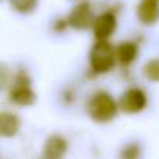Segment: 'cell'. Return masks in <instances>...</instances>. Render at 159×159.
I'll return each instance as SVG.
<instances>
[{
	"instance_id": "cell-1",
	"label": "cell",
	"mask_w": 159,
	"mask_h": 159,
	"mask_svg": "<svg viewBox=\"0 0 159 159\" xmlns=\"http://www.w3.org/2000/svg\"><path fill=\"white\" fill-rule=\"evenodd\" d=\"M119 103L106 91L95 92L88 103V114L97 123L111 122L119 112Z\"/></svg>"
},
{
	"instance_id": "cell-2",
	"label": "cell",
	"mask_w": 159,
	"mask_h": 159,
	"mask_svg": "<svg viewBox=\"0 0 159 159\" xmlns=\"http://www.w3.org/2000/svg\"><path fill=\"white\" fill-rule=\"evenodd\" d=\"M117 62V52L116 47H112L108 39L103 41H97L91 52H89V66L91 70L97 75H103L108 73L114 69Z\"/></svg>"
},
{
	"instance_id": "cell-3",
	"label": "cell",
	"mask_w": 159,
	"mask_h": 159,
	"mask_svg": "<svg viewBox=\"0 0 159 159\" xmlns=\"http://www.w3.org/2000/svg\"><path fill=\"white\" fill-rule=\"evenodd\" d=\"M10 102L19 106H31L36 102V94L31 89V78L27 72H19L10 89Z\"/></svg>"
},
{
	"instance_id": "cell-4",
	"label": "cell",
	"mask_w": 159,
	"mask_h": 159,
	"mask_svg": "<svg viewBox=\"0 0 159 159\" xmlns=\"http://www.w3.org/2000/svg\"><path fill=\"white\" fill-rule=\"evenodd\" d=\"M67 22H69V27H72L78 31L91 28L95 22V16H94L91 3L86 2V0H81L80 3H76L70 10V13L67 16Z\"/></svg>"
},
{
	"instance_id": "cell-5",
	"label": "cell",
	"mask_w": 159,
	"mask_h": 159,
	"mask_svg": "<svg viewBox=\"0 0 159 159\" xmlns=\"http://www.w3.org/2000/svg\"><path fill=\"white\" fill-rule=\"evenodd\" d=\"M147 94L140 88L126 89L119 98V109L125 114H137L142 112L147 106Z\"/></svg>"
},
{
	"instance_id": "cell-6",
	"label": "cell",
	"mask_w": 159,
	"mask_h": 159,
	"mask_svg": "<svg viewBox=\"0 0 159 159\" xmlns=\"http://www.w3.org/2000/svg\"><path fill=\"white\" fill-rule=\"evenodd\" d=\"M92 30H94V36H95L97 41L109 39L117 30V17H116V14L112 11L102 13L100 16L95 17Z\"/></svg>"
},
{
	"instance_id": "cell-7",
	"label": "cell",
	"mask_w": 159,
	"mask_h": 159,
	"mask_svg": "<svg viewBox=\"0 0 159 159\" xmlns=\"http://www.w3.org/2000/svg\"><path fill=\"white\" fill-rule=\"evenodd\" d=\"M136 14L142 25H154L159 20V0H142Z\"/></svg>"
},
{
	"instance_id": "cell-8",
	"label": "cell",
	"mask_w": 159,
	"mask_h": 159,
	"mask_svg": "<svg viewBox=\"0 0 159 159\" xmlns=\"http://www.w3.org/2000/svg\"><path fill=\"white\" fill-rule=\"evenodd\" d=\"M69 150V142L66 137L52 134L44 142V156L48 159H59L62 157Z\"/></svg>"
},
{
	"instance_id": "cell-9",
	"label": "cell",
	"mask_w": 159,
	"mask_h": 159,
	"mask_svg": "<svg viewBox=\"0 0 159 159\" xmlns=\"http://www.w3.org/2000/svg\"><path fill=\"white\" fill-rule=\"evenodd\" d=\"M117 52V62H120L122 66H129L134 62V59L139 55V45L133 41H123L116 47Z\"/></svg>"
},
{
	"instance_id": "cell-10",
	"label": "cell",
	"mask_w": 159,
	"mask_h": 159,
	"mask_svg": "<svg viewBox=\"0 0 159 159\" xmlns=\"http://www.w3.org/2000/svg\"><path fill=\"white\" fill-rule=\"evenodd\" d=\"M20 129V119L13 112L0 114V136L2 137H14Z\"/></svg>"
},
{
	"instance_id": "cell-11",
	"label": "cell",
	"mask_w": 159,
	"mask_h": 159,
	"mask_svg": "<svg viewBox=\"0 0 159 159\" xmlns=\"http://www.w3.org/2000/svg\"><path fill=\"white\" fill-rule=\"evenodd\" d=\"M142 73L148 81L153 83H159V59L153 58L150 61H147L142 67Z\"/></svg>"
},
{
	"instance_id": "cell-12",
	"label": "cell",
	"mask_w": 159,
	"mask_h": 159,
	"mask_svg": "<svg viewBox=\"0 0 159 159\" xmlns=\"http://www.w3.org/2000/svg\"><path fill=\"white\" fill-rule=\"evenodd\" d=\"M10 5L19 14H30L36 10L38 0H10Z\"/></svg>"
},
{
	"instance_id": "cell-13",
	"label": "cell",
	"mask_w": 159,
	"mask_h": 159,
	"mask_svg": "<svg viewBox=\"0 0 159 159\" xmlns=\"http://www.w3.org/2000/svg\"><path fill=\"white\" fill-rule=\"evenodd\" d=\"M139 154H140V147H139V143H129V145H126V147L122 150V153H120V156L125 157V159H134V157H137Z\"/></svg>"
},
{
	"instance_id": "cell-14",
	"label": "cell",
	"mask_w": 159,
	"mask_h": 159,
	"mask_svg": "<svg viewBox=\"0 0 159 159\" xmlns=\"http://www.w3.org/2000/svg\"><path fill=\"white\" fill-rule=\"evenodd\" d=\"M67 25H69L67 19H66V20H58V22L55 24V30H56V31H64Z\"/></svg>"
}]
</instances>
